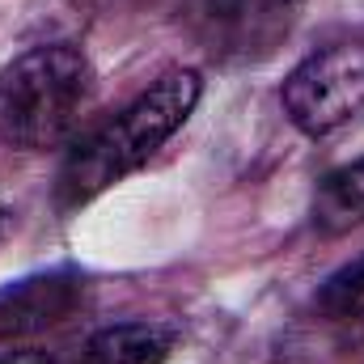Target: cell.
I'll return each instance as SVG.
<instances>
[{
	"label": "cell",
	"instance_id": "1",
	"mask_svg": "<svg viewBox=\"0 0 364 364\" xmlns=\"http://www.w3.org/2000/svg\"><path fill=\"white\" fill-rule=\"evenodd\" d=\"M203 81L199 73L182 68L161 77L153 90H144L136 102H127L114 119H106L97 132H90L64 161L60 170V203L64 208H81L97 199L102 191H110L114 182L136 174L182 123L191 119V110L199 106Z\"/></svg>",
	"mask_w": 364,
	"mask_h": 364
},
{
	"label": "cell",
	"instance_id": "2",
	"mask_svg": "<svg viewBox=\"0 0 364 364\" xmlns=\"http://www.w3.org/2000/svg\"><path fill=\"white\" fill-rule=\"evenodd\" d=\"M93 64L73 43L21 51L0 73V140L43 153L64 144L93 102Z\"/></svg>",
	"mask_w": 364,
	"mask_h": 364
},
{
	"label": "cell",
	"instance_id": "3",
	"mask_svg": "<svg viewBox=\"0 0 364 364\" xmlns=\"http://www.w3.org/2000/svg\"><path fill=\"white\" fill-rule=\"evenodd\" d=\"M284 114L292 119V127H301L305 136L322 140L339 127H348L352 119L364 114V38H343L331 43L314 55H305L284 90Z\"/></svg>",
	"mask_w": 364,
	"mask_h": 364
},
{
	"label": "cell",
	"instance_id": "4",
	"mask_svg": "<svg viewBox=\"0 0 364 364\" xmlns=\"http://www.w3.org/2000/svg\"><path fill=\"white\" fill-rule=\"evenodd\" d=\"M305 13V0H199L195 30L216 64L250 68L272 60Z\"/></svg>",
	"mask_w": 364,
	"mask_h": 364
},
{
	"label": "cell",
	"instance_id": "5",
	"mask_svg": "<svg viewBox=\"0 0 364 364\" xmlns=\"http://www.w3.org/2000/svg\"><path fill=\"white\" fill-rule=\"evenodd\" d=\"M85 275L73 267L21 275L0 288V339H30L64 326L85 305Z\"/></svg>",
	"mask_w": 364,
	"mask_h": 364
},
{
	"label": "cell",
	"instance_id": "6",
	"mask_svg": "<svg viewBox=\"0 0 364 364\" xmlns=\"http://www.w3.org/2000/svg\"><path fill=\"white\" fill-rule=\"evenodd\" d=\"M178 335L166 322H114L90 335L81 364H166Z\"/></svg>",
	"mask_w": 364,
	"mask_h": 364
},
{
	"label": "cell",
	"instance_id": "7",
	"mask_svg": "<svg viewBox=\"0 0 364 364\" xmlns=\"http://www.w3.org/2000/svg\"><path fill=\"white\" fill-rule=\"evenodd\" d=\"M364 225V157L331 170L314 195V229L339 237Z\"/></svg>",
	"mask_w": 364,
	"mask_h": 364
},
{
	"label": "cell",
	"instance_id": "8",
	"mask_svg": "<svg viewBox=\"0 0 364 364\" xmlns=\"http://www.w3.org/2000/svg\"><path fill=\"white\" fill-rule=\"evenodd\" d=\"M318 314L326 322H356V318H364V255L343 263L318 288Z\"/></svg>",
	"mask_w": 364,
	"mask_h": 364
},
{
	"label": "cell",
	"instance_id": "9",
	"mask_svg": "<svg viewBox=\"0 0 364 364\" xmlns=\"http://www.w3.org/2000/svg\"><path fill=\"white\" fill-rule=\"evenodd\" d=\"M0 364H55L51 356H43V352H4Z\"/></svg>",
	"mask_w": 364,
	"mask_h": 364
}]
</instances>
